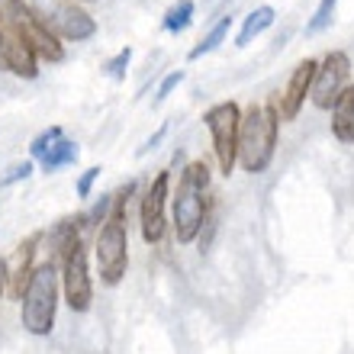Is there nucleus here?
<instances>
[{"label":"nucleus","mask_w":354,"mask_h":354,"mask_svg":"<svg viewBox=\"0 0 354 354\" xmlns=\"http://www.w3.org/2000/svg\"><path fill=\"white\" fill-rule=\"evenodd\" d=\"M39 13H42V19L48 23V29H52L62 42H87V39L97 36V19H93L81 3L62 0V3H55V7L39 10Z\"/></svg>","instance_id":"obj_8"},{"label":"nucleus","mask_w":354,"mask_h":354,"mask_svg":"<svg viewBox=\"0 0 354 354\" xmlns=\"http://www.w3.org/2000/svg\"><path fill=\"white\" fill-rule=\"evenodd\" d=\"M62 293L65 303L75 313H87L93 303V280H91V268H87V248L84 242H77L62 261Z\"/></svg>","instance_id":"obj_6"},{"label":"nucleus","mask_w":354,"mask_h":354,"mask_svg":"<svg viewBox=\"0 0 354 354\" xmlns=\"http://www.w3.org/2000/svg\"><path fill=\"white\" fill-rule=\"evenodd\" d=\"M136 194V180H129L126 187H120L113 194V209L106 216V223L100 225V235H97V248H93V258H97V274L106 287H116L122 283L126 270H129V232H126V209H129V196Z\"/></svg>","instance_id":"obj_1"},{"label":"nucleus","mask_w":354,"mask_h":354,"mask_svg":"<svg viewBox=\"0 0 354 354\" xmlns=\"http://www.w3.org/2000/svg\"><path fill=\"white\" fill-rule=\"evenodd\" d=\"M274 19H277V13H274V7H258V10H252L248 17H245V23H242V29H239V39H235V46L239 48H245V46H252L254 39L261 36V32H268L270 26H274Z\"/></svg>","instance_id":"obj_13"},{"label":"nucleus","mask_w":354,"mask_h":354,"mask_svg":"<svg viewBox=\"0 0 354 354\" xmlns=\"http://www.w3.org/2000/svg\"><path fill=\"white\" fill-rule=\"evenodd\" d=\"M32 171H36V165H32V158H29V161H19V165H13V168H10L7 174H3V180H0V184H3V187H10V184H17V180H26V177L32 174Z\"/></svg>","instance_id":"obj_21"},{"label":"nucleus","mask_w":354,"mask_h":354,"mask_svg":"<svg viewBox=\"0 0 354 354\" xmlns=\"http://www.w3.org/2000/svg\"><path fill=\"white\" fill-rule=\"evenodd\" d=\"M184 77H187V71L184 68H177V71H171L168 77H165V81H161V87H158V93H155V100H168L171 97V91H174V87H180L184 84Z\"/></svg>","instance_id":"obj_20"},{"label":"nucleus","mask_w":354,"mask_h":354,"mask_svg":"<svg viewBox=\"0 0 354 354\" xmlns=\"http://www.w3.org/2000/svg\"><path fill=\"white\" fill-rule=\"evenodd\" d=\"M129 62H132V48H120L116 55L106 62V75L113 77V81H126V71H129Z\"/></svg>","instance_id":"obj_18"},{"label":"nucleus","mask_w":354,"mask_h":354,"mask_svg":"<svg viewBox=\"0 0 354 354\" xmlns=\"http://www.w3.org/2000/svg\"><path fill=\"white\" fill-rule=\"evenodd\" d=\"M348 77H351V58H348L345 52H328L316 68L309 100L316 103L319 110H332V103L338 100V93L348 87Z\"/></svg>","instance_id":"obj_7"},{"label":"nucleus","mask_w":354,"mask_h":354,"mask_svg":"<svg viewBox=\"0 0 354 354\" xmlns=\"http://www.w3.org/2000/svg\"><path fill=\"white\" fill-rule=\"evenodd\" d=\"M58 297H62V270L55 261L36 264L26 290H23V328L29 335H48L55 328Z\"/></svg>","instance_id":"obj_4"},{"label":"nucleus","mask_w":354,"mask_h":354,"mask_svg":"<svg viewBox=\"0 0 354 354\" xmlns=\"http://www.w3.org/2000/svg\"><path fill=\"white\" fill-rule=\"evenodd\" d=\"M77 155H81V149H77V142L71 139H55L52 145H48L42 155H39V165H42V171H58V168H65V165H75Z\"/></svg>","instance_id":"obj_14"},{"label":"nucleus","mask_w":354,"mask_h":354,"mask_svg":"<svg viewBox=\"0 0 354 354\" xmlns=\"http://www.w3.org/2000/svg\"><path fill=\"white\" fill-rule=\"evenodd\" d=\"M209 165L206 161H190L180 171V184L174 196V235L180 245H190L200 239L203 223L209 219Z\"/></svg>","instance_id":"obj_2"},{"label":"nucleus","mask_w":354,"mask_h":354,"mask_svg":"<svg viewBox=\"0 0 354 354\" xmlns=\"http://www.w3.org/2000/svg\"><path fill=\"white\" fill-rule=\"evenodd\" d=\"M229 29H232V17H223L219 23H216L209 32L203 36V42H196L194 48H190V62H196V58H203V55H209V52H216V48L225 42V36H229Z\"/></svg>","instance_id":"obj_15"},{"label":"nucleus","mask_w":354,"mask_h":354,"mask_svg":"<svg viewBox=\"0 0 354 354\" xmlns=\"http://www.w3.org/2000/svg\"><path fill=\"white\" fill-rule=\"evenodd\" d=\"M277 132L280 116L274 103H252L242 116L239 129V165L248 174H264L277 151Z\"/></svg>","instance_id":"obj_3"},{"label":"nucleus","mask_w":354,"mask_h":354,"mask_svg":"<svg viewBox=\"0 0 354 354\" xmlns=\"http://www.w3.org/2000/svg\"><path fill=\"white\" fill-rule=\"evenodd\" d=\"M71 3H93V0H71Z\"/></svg>","instance_id":"obj_25"},{"label":"nucleus","mask_w":354,"mask_h":354,"mask_svg":"<svg viewBox=\"0 0 354 354\" xmlns=\"http://www.w3.org/2000/svg\"><path fill=\"white\" fill-rule=\"evenodd\" d=\"M62 136H65V129H62V126H48L46 132H39L36 139H32V145H29V155H32V161H36L39 155H42V151H46L55 139H62Z\"/></svg>","instance_id":"obj_19"},{"label":"nucleus","mask_w":354,"mask_h":354,"mask_svg":"<svg viewBox=\"0 0 354 354\" xmlns=\"http://www.w3.org/2000/svg\"><path fill=\"white\" fill-rule=\"evenodd\" d=\"M194 0H177L174 7L165 13V29L168 32H184L190 26V19H194Z\"/></svg>","instance_id":"obj_16"},{"label":"nucleus","mask_w":354,"mask_h":354,"mask_svg":"<svg viewBox=\"0 0 354 354\" xmlns=\"http://www.w3.org/2000/svg\"><path fill=\"white\" fill-rule=\"evenodd\" d=\"M316 68L319 62L316 58H306V62H299L297 68H293V75H290L287 87L274 97V106H277V116L283 122L297 120L299 110H303V103H306L309 91H313V77H316Z\"/></svg>","instance_id":"obj_10"},{"label":"nucleus","mask_w":354,"mask_h":354,"mask_svg":"<svg viewBox=\"0 0 354 354\" xmlns=\"http://www.w3.org/2000/svg\"><path fill=\"white\" fill-rule=\"evenodd\" d=\"M39 242H42V232H32L29 239L13 248L7 261V293L13 299H23V290H26L29 277H32V270H36V252H39Z\"/></svg>","instance_id":"obj_11"},{"label":"nucleus","mask_w":354,"mask_h":354,"mask_svg":"<svg viewBox=\"0 0 354 354\" xmlns=\"http://www.w3.org/2000/svg\"><path fill=\"white\" fill-rule=\"evenodd\" d=\"M335 7L338 0H319L316 13L306 19V36H319V32H326L332 26V17H335Z\"/></svg>","instance_id":"obj_17"},{"label":"nucleus","mask_w":354,"mask_h":354,"mask_svg":"<svg viewBox=\"0 0 354 354\" xmlns=\"http://www.w3.org/2000/svg\"><path fill=\"white\" fill-rule=\"evenodd\" d=\"M332 136L342 145H354V84H348L332 103Z\"/></svg>","instance_id":"obj_12"},{"label":"nucleus","mask_w":354,"mask_h":354,"mask_svg":"<svg viewBox=\"0 0 354 354\" xmlns=\"http://www.w3.org/2000/svg\"><path fill=\"white\" fill-rule=\"evenodd\" d=\"M203 126L209 129V139H213L216 165L229 177L232 168L239 165V129H242V110H239V103L235 100L213 103L203 113Z\"/></svg>","instance_id":"obj_5"},{"label":"nucleus","mask_w":354,"mask_h":354,"mask_svg":"<svg viewBox=\"0 0 354 354\" xmlns=\"http://www.w3.org/2000/svg\"><path fill=\"white\" fill-rule=\"evenodd\" d=\"M97 177H100V168H97V165H93V168H87L84 174L77 177V196H91L93 194V184H97Z\"/></svg>","instance_id":"obj_22"},{"label":"nucleus","mask_w":354,"mask_h":354,"mask_svg":"<svg viewBox=\"0 0 354 354\" xmlns=\"http://www.w3.org/2000/svg\"><path fill=\"white\" fill-rule=\"evenodd\" d=\"M165 132H168V126H161V129L155 132V136H151V139H149V142H145V145H142V149H139V155H145V151H149V149H155V145H158V142L165 139Z\"/></svg>","instance_id":"obj_23"},{"label":"nucleus","mask_w":354,"mask_h":354,"mask_svg":"<svg viewBox=\"0 0 354 354\" xmlns=\"http://www.w3.org/2000/svg\"><path fill=\"white\" fill-rule=\"evenodd\" d=\"M3 293H7V264L0 261V303H3Z\"/></svg>","instance_id":"obj_24"},{"label":"nucleus","mask_w":354,"mask_h":354,"mask_svg":"<svg viewBox=\"0 0 354 354\" xmlns=\"http://www.w3.org/2000/svg\"><path fill=\"white\" fill-rule=\"evenodd\" d=\"M168 190H171V174L161 171L155 180L149 184L145 196H142V206H139V225H142V239L149 245H158L168 232Z\"/></svg>","instance_id":"obj_9"}]
</instances>
